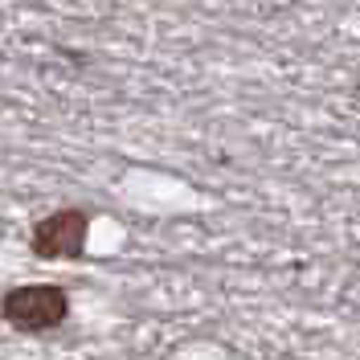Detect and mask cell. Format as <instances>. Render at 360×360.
<instances>
[{
    "instance_id": "1",
    "label": "cell",
    "mask_w": 360,
    "mask_h": 360,
    "mask_svg": "<svg viewBox=\"0 0 360 360\" xmlns=\"http://www.w3.org/2000/svg\"><path fill=\"white\" fill-rule=\"evenodd\" d=\"M70 315V295L58 283H25L0 299V319L25 332V336H37V332H53L62 319Z\"/></svg>"
},
{
    "instance_id": "2",
    "label": "cell",
    "mask_w": 360,
    "mask_h": 360,
    "mask_svg": "<svg viewBox=\"0 0 360 360\" xmlns=\"http://www.w3.org/2000/svg\"><path fill=\"white\" fill-rule=\"evenodd\" d=\"M90 233V213L86 209H58L41 221L33 225L29 233V250L45 258V262H66V258H78L82 246H86Z\"/></svg>"
}]
</instances>
